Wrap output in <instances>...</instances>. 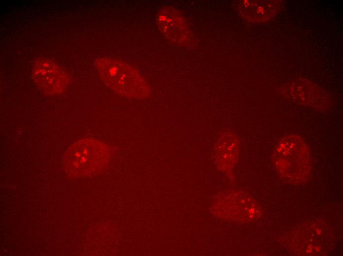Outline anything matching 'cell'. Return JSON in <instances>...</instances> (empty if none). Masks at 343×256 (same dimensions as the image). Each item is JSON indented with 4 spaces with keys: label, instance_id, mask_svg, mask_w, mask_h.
<instances>
[{
    "label": "cell",
    "instance_id": "obj_1",
    "mask_svg": "<svg viewBox=\"0 0 343 256\" xmlns=\"http://www.w3.org/2000/svg\"><path fill=\"white\" fill-rule=\"evenodd\" d=\"M111 148L95 138H82L69 147L65 152L63 165L70 177L93 176L102 172L109 164Z\"/></svg>",
    "mask_w": 343,
    "mask_h": 256
},
{
    "label": "cell",
    "instance_id": "obj_2",
    "mask_svg": "<svg viewBox=\"0 0 343 256\" xmlns=\"http://www.w3.org/2000/svg\"><path fill=\"white\" fill-rule=\"evenodd\" d=\"M95 66L104 83L117 94L133 99H144L149 87L136 69L118 60L99 58Z\"/></svg>",
    "mask_w": 343,
    "mask_h": 256
},
{
    "label": "cell",
    "instance_id": "obj_3",
    "mask_svg": "<svg viewBox=\"0 0 343 256\" xmlns=\"http://www.w3.org/2000/svg\"><path fill=\"white\" fill-rule=\"evenodd\" d=\"M274 161L280 176L289 182H302L309 175V151L306 142L298 134H288L279 141Z\"/></svg>",
    "mask_w": 343,
    "mask_h": 256
},
{
    "label": "cell",
    "instance_id": "obj_4",
    "mask_svg": "<svg viewBox=\"0 0 343 256\" xmlns=\"http://www.w3.org/2000/svg\"><path fill=\"white\" fill-rule=\"evenodd\" d=\"M212 211L216 217L228 221H251L260 215L255 200L239 192L221 193L212 203Z\"/></svg>",
    "mask_w": 343,
    "mask_h": 256
},
{
    "label": "cell",
    "instance_id": "obj_5",
    "mask_svg": "<svg viewBox=\"0 0 343 256\" xmlns=\"http://www.w3.org/2000/svg\"><path fill=\"white\" fill-rule=\"evenodd\" d=\"M32 76L37 86L44 93L50 95L62 93L69 82L68 76L63 68L46 58L35 61Z\"/></svg>",
    "mask_w": 343,
    "mask_h": 256
},
{
    "label": "cell",
    "instance_id": "obj_6",
    "mask_svg": "<svg viewBox=\"0 0 343 256\" xmlns=\"http://www.w3.org/2000/svg\"><path fill=\"white\" fill-rule=\"evenodd\" d=\"M156 23L161 32L172 43L186 46L192 41V32L186 19L174 7H162L157 15Z\"/></svg>",
    "mask_w": 343,
    "mask_h": 256
},
{
    "label": "cell",
    "instance_id": "obj_7",
    "mask_svg": "<svg viewBox=\"0 0 343 256\" xmlns=\"http://www.w3.org/2000/svg\"><path fill=\"white\" fill-rule=\"evenodd\" d=\"M239 142L233 133L225 131L220 134L214 147L215 164L226 174L231 173L239 156Z\"/></svg>",
    "mask_w": 343,
    "mask_h": 256
},
{
    "label": "cell",
    "instance_id": "obj_8",
    "mask_svg": "<svg viewBox=\"0 0 343 256\" xmlns=\"http://www.w3.org/2000/svg\"><path fill=\"white\" fill-rule=\"evenodd\" d=\"M288 97L299 103L319 108L325 102L321 90L309 82L298 81L291 84L287 89Z\"/></svg>",
    "mask_w": 343,
    "mask_h": 256
},
{
    "label": "cell",
    "instance_id": "obj_9",
    "mask_svg": "<svg viewBox=\"0 0 343 256\" xmlns=\"http://www.w3.org/2000/svg\"><path fill=\"white\" fill-rule=\"evenodd\" d=\"M239 11L245 20L259 22L269 18L274 11L271 2L243 0L239 5Z\"/></svg>",
    "mask_w": 343,
    "mask_h": 256
}]
</instances>
